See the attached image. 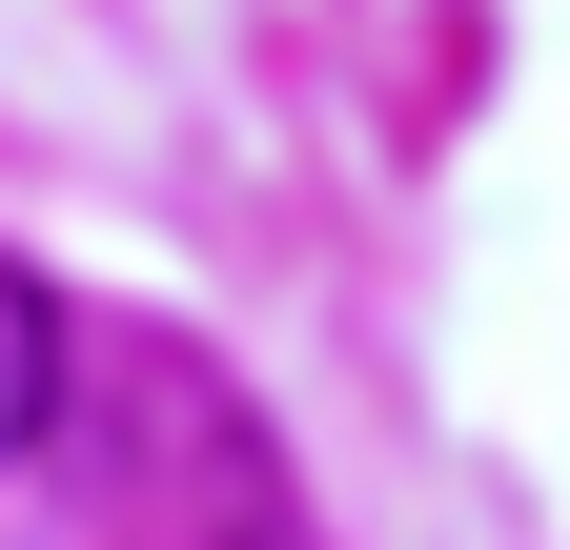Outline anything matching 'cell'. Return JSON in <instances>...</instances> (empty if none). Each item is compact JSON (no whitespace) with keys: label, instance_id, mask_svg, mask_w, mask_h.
Instances as JSON below:
<instances>
[{"label":"cell","instance_id":"6da1fadb","mask_svg":"<svg viewBox=\"0 0 570 550\" xmlns=\"http://www.w3.org/2000/svg\"><path fill=\"white\" fill-rule=\"evenodd\" d=\"M41 429H61V306H41V265H0V469Z\"/></svg>","mask_w":570,"mask_h":550}]
</instances>
